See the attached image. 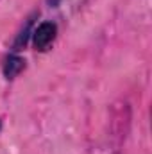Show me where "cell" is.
<instances>
[{
	"label": "cell",
	"instance_id": "6da1fadb",
	"mask_svg": "<svg viewBox=\"0 0 152 154\" xmlns=\"http://www.w3.org/2000/svg\"><path fill=\"white\" fill-rule=\"evenodd\" d=\"M56 34H57V25L54 22H43V23H39L38 27H36V31H34V36H32L36 50H47L48 45L56 39Z\"/></svg>",
	"mask_w": 152,
	"mask_h": 154
},
{
	"label": "cell",
	"instance_id": "7a4b0ae2",
	"mask_svg": "<svg viewBox=\"0 0 152 154\" xmlns=\"http://www.w3.org/2000/svg\"><path fill=\"white\" fill-rule=\"evenodd\" d=\"M23 68H25V61L20 56L11 54V56H7V59L4 63V75L7 79H13L14 75H18Z\"/></svg>",
	"mask_w": 152,
	"mask_h": 154
},
{
	"label": "cell",
	"instance_id": "3957f363",
	"mask_svg": "<svg viewBox=\"0 0 152 154\" xmlns=\"http://www.w3.org/2000/svg\"><path fill=\"white\" fill-rule=\"evenodd\" d=\"M0 127H2V124H0Z\"/></svg>",
	"mask_w": 152,
	"mask_h": 154
}]
</instances>
